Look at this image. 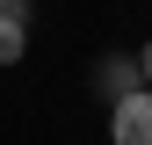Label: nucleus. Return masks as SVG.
<instances>
[{"instance_id": "5", "label": "nucleus", "mask_w": 152, "mask_h": 145, "mask_svg": "<svg viewBox=\"0 0 152 145\" xmlns=\"http://www.w3.org/2000/svg\"><path fill=\"white\" fill-rule=\"evenodd\" d=\"M0 7H7V0H0Z\"/></svg>"}, {"instance_id": "2", "label": "nucleus", "mask_w": 152, "mask_h": 145, "mask_svg": "<svg viewBox=\"0 0 152 145\" xmlns=\"http://www.w3.org/2000/svg\"><path fill=\"white\" fill-rule=\"evenodd\" d=\"M22 51H29V22H22V7L7 0V7H0V65H15Z\"/></svg>"}, {"instance_id": "1", "label": "nucleus", "mask_w": 152, "mask_h": 145, "mask_svg": "<svg viewBox=\"0 0 152 145\" xmlns=\"http://www.w3.org/2000/svg\"><path fill=\"white\" fill-rule=\"evenodd\" d=\"M109 145H152V87L109 102Z\"/></svg>"}, {"instance_id": "6", "label": "nucleus", "mask_w": 152, "mask_h": 145, "mask_svg": "<svg viewBox=\"0 0 152 145\" xmlns=\"http://www.w3.org/2000/svg\"><path fill=\"white\" fill-rule=\"evenodd\" d=\"M15 7H22V0H15Z\"/></svg>"}, {"instance_id": "3", "label": "nucleus", "mask_w": 152, "mask_h": 145, "mask_svg": "<svg viewBox=\"0 0 152 145\" xmlns=\"http://www.w3.org/2000/svg\"><path fill=\"white\" fill-rule=\"evenodd\" d=\"M138 87H145V72H138V58H109V65H102V94H109V102L138 94Z\"/></svg>"}, {"instance_id": "4", "label": "nucleus", "mask_w": 152, "mask_h": 145, "mask_svg": "<svg viewBox=\"0 0 152 145\" xmlns=\"http://www.w3.org/2000/svg\"><path fill=\"white\" fill-rule=\"evenodd\" d=\"M138 72H145V87H152V44H145V51H138Z\"/></svg>"}]
</instances>
